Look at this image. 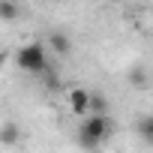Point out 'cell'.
<instances>
[{"label":"cell","instance_id":"cell-10","mask_svg":"<svg viewBox=\"0 0 153 153\" xmlns=\"http://www.w3.org/2000/svg\"><path fill=\"white\" fill-rule=\"evenodd\" d=\"M3 63H6V51H0V69H3Z\"/></svg>","mask_w":153,"mask_h":153},{"label":"cell","instance_id":"cell-8","mask_svg":"<svg viewBox=\"0 0 153 153\" xmlns=\"http://www.w3.org/2000/svg\"><path fill=\"white\" fill-rule=\"evenodd\" d=\"M90 114H108V99L99 90H90Z\"/></svg>","mask_w":153,"mask_h":153},{"label":"cell","instance_id":"cell-1","mask_svg":"<svg viewBox=\"0 0 153 153\" xmlns=\"http://www.w3.org/2000/svg\"><path fill=\"white\" fill-rule=\"evenodd\" d=\"M111 132H114V123L108 120V114H87L78 123V144L81 150L93 153L111 138Z\"/></svg>","mask_w":153,"mask_h":153},{"label":"cell","instance_id":"cell-4","mask_svg":"<svg viewBox=\"0 0 153 153\" xmlns=\"http://www.w3.org/2000/svg\"><path fill=\"white\" fill-rule=\"evenodd\" d=\"M18 141H21V126H18L15 120H6V123H0V144L12 147V144H18Z\"/></svg>","mask_w":153,"mask_h":153},{"label":"cell","instance_id":"cell-11","mask_svg":"<svg viewBox=\"0 0 153 153\" xmlns=\"http://www.w3.org/2000/svg\"><path fill=\"white\" fill-rule=\"evenodd\" d=\"M54 3H57V0H54Z\"/></svg>","mask_w":153,"mask_h":153},{"label":"cell","instance_id":"cell-2","mask_svg":"<svg viewBox=\"0 0 153 153\" xmlns=\"http://www.w3.org/2000/svg\"><path fill=\"white\" fill-rule=\"evenodd\" d=\"M15 66L21 69V72H27V75H42L51 63H48V48L42 45V42H27V45H21L18 48V54H15Z\"/></svg>","mask_w":153,"mask_h":153},{"label":"cell","instance_id":"cell-9","mask_svg":"<svg viewBox=\"0 0 153 153\" xmlns=\"http://www.w3.org/2000/svg\"><path fill=\"white\" fill-rule=\"evenodd\" d=\"M129 81H132L138 90H147V84H150V78H147V69H144V66H135V69L129 72Z\"/></svg>","mask_w":153,"mask_h":153},{"label":"cell","instance_id":"cell-7","mask_svg":"<svg viewBox=\"0 0 153 153\" xmlns=\"http://www.w3.org/2000/svg\"><path fill=\"white\" fill-rule=\"evenodd\" d=\"M21 12V6L15 0H0V21H15Z\"/></svg>","mask_w":153,"mask_h":153},{"label":"cell","instance_id":"cell-3","mask_svg":"<svg viewBox=\"0 0 153 153\" xmlns=\"http://www.w3.org/2000/svg\"><path fill=\"white\" fill-rule=\"evenodd\" d=\"M66 105L75 117H87L90 114V90L87 87H69L66 90Z\"/></svg>","mask_w":153,"mask_h":153},{"label":"cell","instance_id":"cell-5","mask_svg":"<svg viewBox=\"0 0 153 153\" xmlns=\"http://www.w3.org/2000/svg\"><path fill=\"white\" fill-rule=\"evenodd\" d=\"M135 132H138V138H141L147 147H153V114H144V117H138V123H135Z\"/></svg>","mask_w":153,"mask_h":153},{"label":"cell","instance_id":"cell-6","mask_svg":"<svg viewBox=\"0 0 153 153\" xmlns=\"http://www.w3.org/2000/svg\"><path fill=\"white\" fill-rule=\"evenodd\" d=\"M48 45H51V48H54L57 54H63V57H66V54L72 51V42H69V36H66V33H60V30L48 33Z\"/></svg>","mask_w":153,"mask_h":153}]
</instances>
